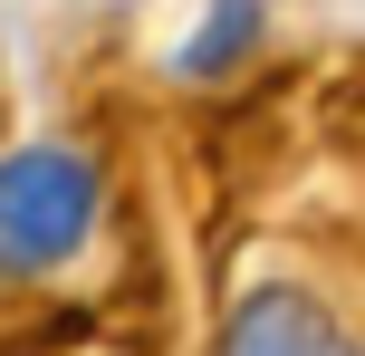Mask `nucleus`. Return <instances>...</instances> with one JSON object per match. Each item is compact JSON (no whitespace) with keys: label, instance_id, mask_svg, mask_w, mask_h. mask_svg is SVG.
<instances>
[{"label":"nucleus","instance_id":"nucleus-1","mask_svg":"<svg viewBox=\"0 0 365 356\" xmlns=\"http://www.w3.org/2000/svg\"><path fill=\"white\" fill-rule=\"evenodd\" d=\"M96 222V164L87 154L29 145L0 164V270H48Z\"/></svg>","mask_w":365,"mask_h":356},{"label":"nucleus","instance_id":"nucleus-2","mask_svg":"<svg viewBox=\"0 0 365 356\" xmlns=\"http://www.w3.org/2000/svg\"><path fill=\"white\" fill-rule=\"evenodd\" d=\"M221 356H356V347L336 337V318L317 299H298V289H250Z\"/></svg>","mask_w":365,"mask_h":356},{"label":"nucleus","instance_id":"nucleus-3","mask_svg":"<svg viewBox=\"0 0 365 356\" xmlns=\"http://www.w3.org/2000/svg\"><path fill=\"white\" fill-rule=\"evenodd\" d=\"M240 39H250V0H221V10H212V39L192 49V68H212V58H221V49H240Z\"/></svg>","mask_w":365,"mask_h":356}]
</instances>
